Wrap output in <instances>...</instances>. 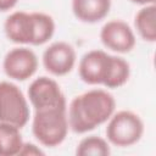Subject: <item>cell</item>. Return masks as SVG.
Returning <instances> with one entry per match:
<instances>
[{
	"mask_svg": "<svg viewBox=\"0 0 156 156\" xmlns=\"http://www.w3.org/2000/svg\"><path fill=\"white\" fill-rule=\"evenodd\" d=\"M20 155H44V152L34 144L23 143V146L20 151Z\"/></svg>",
	"mask_w": 156,
	"mask_h": 156,
	"instance_id": "15",
	"label": "cell"
},
{
	"mask_svg": "<svg viewBox=\"0 0 156 156\" xmlns=\"http://www.w3.org/2000/svg\"><path fill=\"white\" fill-rule=\"evenodd\" d=\"M4 30L9 40L16 44L43 45L55 33V22L44 12L16 11L11 13L5 23Z\"/></svg>",
	"mask_w": 156,
	"mask_h": 156,
	"instance_id": "3",
	"label": "cell"
},
{
	"mask_svg": "<svg viewBox=\"0 0 156 156\" xmlns=\"http://www.w3.org/2000/svg\"><path fill=\"white\" fill-rule=\"evenodd\" d=\"M18 0H0V12H6L12 10L17 5Z\"/></svg>",
	"mask_w": 156,
	"mask_h": 156,
	"instance_id": "16",
	"label": "cell"
},
{
	"mask_svg": "<svg viewBox=\"0 0 156 156\" xmlns=\"http://www.w3.org/2000/svg\"><path fill=\"white\" fill-rule=\"evenodd\" d=\"M78 73L80 79L90 85H104L116 89L124 85L130 76L129 63L118 56L104 50H90L79 61Z\"/></svg>",
	"mask_w": 156,
	"mask_h": 156,
	"instance_id": "2",
	"label": "cell"
},
{
	"mask_svg": "<svg viewBox=\"0 0 156 156\" xmlns=\"http://www.w3.org/2000/svg\"><path fill=\"white\" fill-rule=\"evenodd\" d=\"M23 146L22 134L20 128L0 122V156H15L20 155Z\"/></svg>",
	"mask_w": 156,
	"mask_h": 156,
	"instance_id": "13",
	"label": "cell"
},
{
	"mask_svg": "<svg viewBox=\"0 0 156 156\" xmlns=\"http://www.w3.org/2000/svg\"><path fill=\"white\" fill-rule=\"evenodd\" d=\"M110 152L108 143L104 138L96 135L83 138L76 149V154L78 156H107Z\"/></svg>",
	"mask_w": 156,
	"mask_h": 156,
	"instance_id": "14",
	"label": "cell"
},
{
	"mask_svg": "<svg viewBox=\"0 0 156 156\" xmlns=\"http://www.w3.org/2000/svg\"><path fill=\"white\" fill-rule=\"evenodd\" d=\"M67 107H51L35 110L32 132L44 146L55 147L63 143L68 133Z\"/></svg>",
	"mask_w": 156,
	"mask_h": 156,
	"instance_id": "4",
	"label": "cell"
},
{
	"mask_svg": "<svg viewBox=\"0 0 156 156\" xmlns=\"http://www.w3.org/2000/svg\"><path fill=\"white\" fill-rule=\"evenodd\" d=\"M134 26L140 38L149 43L156 41V5L143 6L134 17Z\"/></svg>",
	"mask_w": 156,
	"mask_h": 156,
	"instance_id": "12",
	"label": "cell"
},
{
	"mask_svg": "<svg viewBox=\"0 0 156 156\" xmlns=\"http://www.w3.org/2000/svg\"><path fill=\"white\" fill-rule=\"evenodd\" d=\"M116 100L107 90L91 89L76 96L68 106V127L78 134L104 124L115 113Z\"/></svg>",
	"mask_w": 156,
	"mask_h": 156,
	"instance_id": "1",
	"label": "cell"
},
{
	"mask_svg": "<svg viewBox=\"0 0 156 156\" xmlns=\"http://www.w3.org/2000/svg\"><path fill=\"white\" fill-rule=\"evenodd\" d=\"M132 2H134V4H138V5H143V6H145V5H152V4H155V1L156 0H130Z\"/></svg>",
	"mask_w": 156,
	"mask_h": 156,
	"instance_id": "17",
	"label": "cell"
},
{
	"mask_svg": "<svg viewBox=\"0 0 156 156\" xmlns=\"http://www.w3.org/2000/svg\"><path fill=\"white\" fill-rule=\"evenodd\" d=\"M77 55L74 48L66 41H56L48 46L43 54L45 69L54 76L68 74L76 65Z\"/></svg>",
	"mask_w": 156,
	"mask_h": 156,
	"instance_id": "10",
	"label": "cell"
},
{
	"mask_svg": "<svg viewBox=\"0 0 156 156\" xmlns=\"http://www.w3.org/2000/svg\"><path fill=\"white\" fill-rule=\"evenodd\" d=\"M5 74L15 80H27L38 69V57L29 48H13L4 57Z\"/></svg>",
	"mask_w": 156,
	"mask_h": 156,
	"instance_id": "8",
	"label": "cell"
},
{
	"mask_svg": "<svg viewBox=\"0 0 156 156\" xmlns=\"http://www.w3.org/2000/svg\"><path fill=\"white\" fill-rule=\"evenodd\" d=\"M100 40L105 48L126 54L135 46V34L130 26L121 20H113L105 23L100 30Z\"/></svg>",
	"mask_w": 156,
	"mask_h": 156,
	"instance_id": "9",
	"label": "cell"
},
{
	"mask_svg": "<svg viewBox=\"0 0 156 156\" xmlns=\"http://www.w3.org/2000/svg\"><path fill=\"white\" fill-rule=\"evenodd\" d=\"M111 10V0H72V11L84 23L102 21Z\"/></svg>",
	"mask_w": 156,
	"mask_h": 156,
	"instance_id": "11",
	"label": "cell"
},
{
	"mask_svg": "<svg viewBox=\"0 0 156 156\" xmlns=\"http://www.w3.org/2000/svg\"><path fill=\"white\" fill-rule=\"evenodd\" d=\"M144 134L141 118L127 110L118 111L108 118L106 136L108 143L118 147H127L136 144Z\"/></svg>",
	"mask_w": 156,
	"mask_h": 156,
	"instance_id": "5",
	"label": "cell"
},
{
	"mask_svg": "<svg viewBox=\"0 0 156 156\" xmlns=\"http://www.w3.org/2000/svg\"><path fill=\"white\" fill-rule=\"evenodd\" d=\"M28 99L34 110H44L51 107H67L65 94L57 82L49 77H39L34 79L28 88Z\"/></svg>",
	"mask_w": 156,
	"mask_h": 156,
	"instance_id": "7",
	"label": "cell"
},
{
	"mask_svg": "<svg viewBox=\"0 0 156 156\" xmlns=\"http://www.w3.org/2000/svg\"><path fill=\"white\" fill-rule=\"evenodd\" d=\"M29 115L28 101L22 90L11 82H0V122L21 129L28 123Z\"/></svg>",
	"mask_w": 156,
	"mask_h": 156,
	"instance_id": "6",
	"label": "cell"
}]
</instances>
